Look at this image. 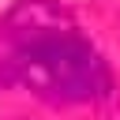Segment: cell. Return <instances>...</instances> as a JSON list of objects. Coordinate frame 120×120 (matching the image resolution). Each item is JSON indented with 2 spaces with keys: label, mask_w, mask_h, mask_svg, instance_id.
<instances>
[{
  "label": "cell",
  "mask_w": 120,
  "mask_h": 120,
  "mask_svg": "<svg viewBox=\"0 0 120 120\" xmlns=\"http://www.w3.org/2000/svg\"><path fill=\"white\" fill-rule=\"evenodd\" d=\"M0 79L52 105L101 101L109 64L56 0H15L0 22Z\"/></svg>",
  "instance_id": "cell-1"
}]
</instances>
